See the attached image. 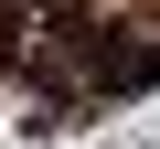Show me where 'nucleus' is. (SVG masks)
Listing matches in <instances>:
<instances>
[{"instance_id":"nucleus-1","label":"nucleus","mask_w":160,"mask_h":149,"mask_svg":"<svg viewBox=\"0 0 160 149\" xmlns=\"http://www.w3.org/2000/svg\"><path fill=\"white\" fill-rule=\"evenodd\" d=\"M86 74H96V96H139L160 74V53L149 43H86Z\"/></svg>"},{"instance_id":"nucleus-2","label":"nucleus","mask_w":160,"mask_h":149,"mask_svg":"<svg viewBox=\"0 0 160 149\" xmlns=\"http://www.w3.org/2000/svg\"><path fill=\"white\" fill-rule=\"evenodd\" d=\"M22 22H32V0H0V53L22 43Z\"/></svg>"}]
</instances>
